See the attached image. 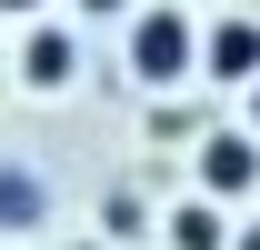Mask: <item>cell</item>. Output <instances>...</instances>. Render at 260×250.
Wrapping results in <instances>:
<instances>
[{"label": "cell", "instance_id": "6da1fadb", "mask_svg": "<svg viewBox=\"0 0 260 250\" xmlns=\"http://www.w3.org/2000/svg\"><path fill=\"white\" fill-rule=\"evenodd\" d=\"M190 70H200V20L170 0H140L130 10V90H170Z\"/></svg>", "mask_w": 260, "mask_h": 250}, {"label": "cell", "instance_id": "7a4b0ae2", "mask_svg": "<svg viewBox=\"0 0 260 250\" xmlns=\"http://www.w3.org/2000/svg\"><path fill=\"white\" fill-rule=\"evenodd\" d=\"M10 80L40 90V100H60L70 80H80V30H70V20H30L20 50H10Z\"/></svg>", "mask_w": 260, "mask_h": 250}, {"label": "cell", "instance_id": "3957f363", "mask_svg": "<svg viewBox=\"0 0 260 250\" xmlns=\"http://www.w3.org/2000/svg\"><path fill=\"white\" fill-rule=\"evenodd\" d=\"M190 180H200V200H220V210L250 200V190H260V140H250V130H210V140L190 150Z\"/></svg>", "mask_w": 260, "mask_h": 250}, {"label": "cell", "instance_id": "277c9868", "mask_svg": "<svg viewBox=\"0 0 260 250\" xmlns=\"http://www.w3.org/2000/svg\"><path fill=\"white\" fill-rule=\"evenodd\" d=\"M200 80H220V90H260V20L250 10H230L200 30Z\"/></svg>", "mask_w": 260, "mask_h": 250}, {"label": "cell", "instance_id": "5b68a950", "mask_svg": "<svg viewBox=\"0 0 260 250\" xmlns=\"http://www.w3.org/2000/svg\"><path fill=\"white\" fill-rule=\"evenodd\" d=\"M160 220H170V230H160L170 250H230V230H240L220 200H180V210H160Z\"/></svg>", "mask_w": 260, "mask_h": 250}, {"label": "cell", "instance_id": "8992f818", "mask_svg": "<svg viewBox=\"0 0 260 250\" xmlns=\"http://www.w3.org/2000/svg\"><path fill=\"white\" fill-rule=\"evenodd\" d=\"M150 200H140V190H100V250H140L150 240Z\"/></svg>", "mask_w": 260, "mask_h": 250}, {"label": "cell", "instance_id": "52a82bcc", "mask_svg": "<svg viewBox=\"0 0 260 250\" xmlns=\"http://www.w3.org/2000/svg\"><path fill=\"white\" fill-rule=\"evenodd\" d=\"M40 230V170H0V240Z\"/></svg>", "mask_w": 260, "mask_h": 250}, {"label": "cell", "instance_id": "ba28073f", "mask_svg": "<svg viewBox=\"0 0 260 250\" xmlns=\"http://www.w3.org/2000/svg\"><path fill=\"white\" fill-rule=\"evenodd\" d=\"M0 20H50V0H0Z\"/></svg>", "mask_w": 260, "mask_h": 250}, {"label": "cell", "instance_id": "9c48e42d", "mask_svg": "<svg viewBox=\"0 0 260 250\" xmlns=\"http://www.w3.org/2000/svg\"><path fill=\"white\" fill-rule=\"evenodd\" d=\"M80 10H120V20H130V10H140V0H80Z\"/></svg>", "mask_w": 260, "mask_h": 250}, {"label": "cell", "instance_id": "30bf717a", "mask_svg": "<svg viewBox=\"0 0 260 250\" xmlns=\"http://www.w3.org/2000/svg\"><path fill=\"white\" fill-rule=\"evenodd\" d=\"M230 250H260V220H250V230H230Z\"/></svg>", "mask_w": 260, "mask_h": 250}, {"label": "cell", "instance_id": "8fae6325", "mask_svg": "<svg viewBox=\"0 0 260 250\" xmlns=\"http://www.w3.org/2000/svg\"><path fill=\"white\" fill-rule=\"evenodd\" d=\"M250 140H260V90H250Z\"/></svg>", "mask_w": 260, "mask_h": 250}, {"label": "cell", "instance_id": "7c38bea8", "mask_svg": "<svg viewBox=\"0 0 260 250\" xmlns=\"http://www.w3.org/2000/svg\"><path fill=\"white\" fill-rule=\"evenodd\" d=\"M0 80H10V50H0Z\"/></svg>", "mask_w": 260, "mask_h": 250}, {"label": "cell", "instance_id": "4fadbf2b", "mask_svg": "<svg viewBox=\"0 0 260 250\" xmlns=\"http://www.w3.org/2000/svg\"><path fill=\"white\" fill-rule=\"evenodd\" d=\"M70 250H100V240H70Z\"/></svg>", "mask_w": 260, "mask_h": 250}]
</instances>
